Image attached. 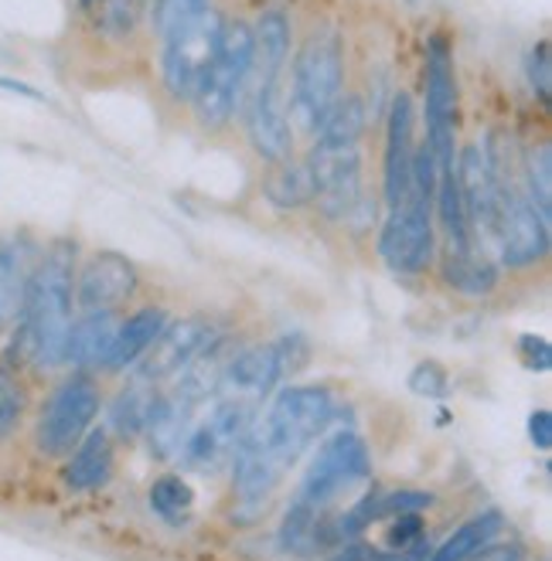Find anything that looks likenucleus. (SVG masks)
<instances>
[{"mask_svg":"<svg viewBox=\"0 0 552 561\" xmlns=\"http://www.w3.org/2000/svg\"><path fill=\"white\" fill-rule=\"evenodd\" d=\"M243 119H246L249 147L256 150L259 160L283 163L294 157V123H290V113H286L283 82L246 85Z\"/></svg>","mask_w":552,"mask_h":561,"instance_id":"14","label":"nucleus"},{"mask_svg":"<svg viewBox=\"0 0 552 561\" xmlns=\"http://www.w3.org/2000/svg\"><path fill=\"white\" fill-rule=\"evenodd\" d=\"M165 327H168V313L160 307H144L137 313H129L123 323H116V334H113V344H110L103 368L106 371L134 368L137 360L154 347V341L160 337V330Z\"/></svg>","mask_w":552,"mask_h":561,"instance_id":"20","label":"nucleus"},{"mask_svg":"<svg viewBox=\"0 0 552 561\" xmlns=\"http://www.w3.org/2000/svg\"><path fill=\"white\" fill-rule=\"evenodd\" d=\"M256 419V405L222 399L202 425H194L181 443V459L191 470H215L225 459H233L243 436L249 433V425Z\"/></svg>","mask_w":552,"mask_h":561,"instance_id":"13","label":"nucleus"},{"mask_svg":"<svg viewBox=\"0 0 552 561\" xmlns=\"http://www.w3.org/2000/svg\"><path fill=\"white\" fill-rule=\"evenodd\" d=\"M413 95L396 92L393 103L385 113V153H382V194H385V211L399 202V194L409 181L413 171V157H416V140H413Z\"/></svg>","mask_w":552,"mask_h":561,"instance_id":"18","label":"nucleus"},{"mask_svg":"<svg viewBox=\"0 0 552 561\" xmlns=\"http://www.w3.org/2000/svg\"><path fill=\"white\" fill-rule=\"evenodd\" d=\"M345 95V45L335 27H314L290 61V123H301L307 134H317L324 116Z\"/></svg>","mask_w":552,"mask_h":561,"instance_id":"4","label":"nucleus"},{"mask_svg":"<svg viewBox=\"0 0 552 561\" xmlns=\"http://www.w3.org/2000/svg\"><path fill=\"white\" fill-rule=\"evenodd\" d=\"M209 347H212V323L209 320H199V317L178 320V323L160 330V337L154 341V347L140 357L144 360L140 381L157 385L165 378H174Z\"/></svg>","mask_w":552,"mask_h":561,"instance_id":"17","label":"nucleus"},{"mask_svg":"<svg viewBox=\"0 0 552 561\" xmlns=\"http://www.w3.org/2000/svg\"><path fill=\"white\" fill-rule=\"evenodd\" d=\"M492 236L498 239L502 262L508 270H529L549 255V218L529 202L522 184L508 178L502 184V205Z\"/></svg>","mask_w":552,"mask_h":561,"instance_id":"12","label":"nucleus"},{"mask_svg":"<svg viewBox=\"0 0 552 561\" xmlns=\"http://www.w3.org/2000/svg\"><path fill=\"white\" fill-rule=\"evenodd\" d=\"M437 160L427 144L416 147L399 202L385 211L379 255L393 273H424L437 255Z\"/></svg>","mask_w":552,"mask_h":561,"instance_id":"3","label":"nucleus"},{"mask_svg":"<svg viewBox=\"0 0 552 561\" xmlns=\"http://www.w3.org/2000/svg\"><path fill=\"white\" fill-rule=\"evenodd\" d=\"M498 531H502V514L488 511V514L467 520L464 527H458L453 538H447L427 561H467L471 554H477L484 545H488Z\"/></svg>","mask_w":552,"mask_h":561,"instance_id":"24","label":"nucleus"},{"mask_svg":"<svg viewBox=\"0 0 552 561\" xmlns=\"http://www.w3.org/2000/svg\"><path fill=\"white\" fill-rule=\"evenodd\" d=\"M427 147L437 160V171H453V144H458V76H453V51L443 35L430 38L427 48Z\"/></svg>","mask_w":552,"mask_h":561,"instance_id":"11","label":"nucleus"},{"mask_svg":"<svg viewBox=\"0 0 552 561\" xmlns=\"http://www.w3.org/2000/svg\"><path fill=\"white\" fill-rule=\"evenodd\" d=\"M362 558H365V548H351V551L338 554L335 561H362Z\"/></svg>","mask_w":552,"mask_h":561,"instance_id":"36","label":"nucleus"},{"mask_svg":"<svg viewBox=\"0 0 552 561\" xmlns=\"http://www.w3.org/2000/svg\"><path fill=\"white\" fill-rule=\"evenodd\" d=\"M134 262L120 252H92L82 273H76V307L82 313L92 310H116L137 293Z\"/></svg>","mask_w":552,"mask_h":561,"instance_id":"16","label":"nucleus"},{"mask_svg":"<svg viewBox=\"0 0 552 561\" xmlns=\"http://www.w3.org/2000/svg\"><path fill=\"white\" fill-rule=\"evenodd\" d=\"M409 391L427 394V399H440V394H447V371L433 365V360H424L409 375Z\"/></svg>","mask_w":552,"mask_h":561,"instance_id":"30","label":"nucleus"},{"mask_svg":"<svg viewBox=\"0 0 552 561\" xmlns=\"http://www.w3.org/2000/svg\"><path fill=\"white\" fill-rule=\"evenodd\" d=\"M209 8H212V0H154L150 21H154L157 38L165 42V38L178 35L181 27L194 24Z\"/></svg>","mask_w":552,"mask_h":561,"instance_id":"28","label":"nucleus"},{"mask_svg":"<svg viewBox=\"0 0 552 561\" xmlns=\"http://www.w3.org/2000/svg\"><path fill=\"white\" fill-rule=\"evenodd\" d=\"M0 89H4V92H14V95H24V99H35V103H45V92H38L35 85H27V82H21V79L0 76Z\"/></svg>","mask_w":552,"mask_h":561,"instance_id":"35","label":"nucleus"},{"mask_svg":"<svg viewBox=\"0 0 552 561\" xmlns=\"http://www.w3.org/2000/svg\"><path fill=\"white\" fill-rule=\"evenodd\" d=\"M150 507L157 517H165L168 524H184L191 507H194V490L181 477H160L150 486Z\"/></svg>","mask_w":552,"mask_h":561,"instance_id":"27","label":"nucleus"},{"mask_svg":"<svg viewBox=\"0 0 552 561\" xmlns=\"http://www.w3.org/2000/svg\"><path fill=\"white\" fill-rule=\"evenodd\" d=\"M549 76H552V65H549V42H539V45L532 48V55H529V82H532V92L542 99V103H549V89H552Z\"/></svg>","mask_w":552,"mask_h":561,"instance_id":"31","label":"nucleus"},{"mask_svg":"<svg viewBox=\"0 0 552 561\" xmlns=\"http://www.w3.org/2000/svg\"><path fill=\"white\" fill-rule=\"evenodd\" d=\"M82 8H95V4H103V0H79Z\"/></svg>","mask_w":552,"mask_h":561,"instance_id":"37","label":"nucleus"},{"mask_svg":"<svg viewBox=\"0 0 552 561\" xmlns=\"http://www.w3.org/2000/svg\"><path fill=\"white\" fill-rule=\"evenodd\" d=\"M304 354L301 337H280L259 347H246L239 354H233L225 360L222 378H218V391L222 399H236V402H249L259 409V402L286 378V371L297 368V360Z\"/></svg>","mask_w":552,"mask_h":561,"instance_id":"9","label":"nucleus"},{"mask_svg":"<svg viewBox=\"0 0 552 561\" xmlns=\"http://www.w3.org/2000/svg\"><path fill=\"white\" fill-rule=\"evenodd\" d=\"M369 470L372 467L365 443L354 433H335L331 439H324V446L311 459L294 504L320 517V511H328L348 490L365 483Z\"/></svg>","mask_w":552,"mask_h":561,"instance_id":"7","label":"nucleus"},{"mask_svg":"<svg viewBox=\"0 0 552 561\" xmlns=\"http://www.w3.org/2000/svg\"><path fill=\"white\" fill-rule=\"evenodd\" d=\"M113 477V443L106 428H89L82 443L69 453L65 463V483L72 490H100Z\"/></svg>","mask_w":552,"mask_h":561,"instance_id":"21","label":"nucleus"},{"mask_svg":"<svg viewBox=\"0 0 552 561\" xmlns=\"http://www.w3.org/2000/svg\"><path fill=\"white\" fill-rule=\"evenodd\" d=\"M116 334V313L113 310H92L72 320L69 344H65V360L79 368H103Z\"/></svg>","mask_w":552,"mask_h":561,"instance_id":"22","label":"nucleus"},{"mask_svg":"<svg viewBox=\"0 0 552 561\" xmlns=\"http://www.w3.org/2000/svg\"><path fill=\"white\" fill-rule=\"evenodd\" d=\"M38 262V245L27 236H11L0 242V330L21 320L31 270Z\"/></svg>","mask_w":552,"mask_h":561,"instance_id":"19","label":"nucleus"},{"mask_svg":"<svg viewBox=\"0 0 552 561\" xmlns=\"http://www.w3.org/2000/svg\"><path fill=\"white\" fill-rule=\"evenodd\" d=\"M24 409H27V391L21 378L8 365H0V439H11L18 433Z\"/></svg>","mask_w":552,"mask_h":561,"instance_id":"29","label":"nucleus"},{"mask_svg":"<svg viewBox=\"0 0 552 561\" xmlns=\"http://www.w3.org/2000/svg\"><path fill=\"white\" fill-rule=\"evenodd\" d=\"M311 181L314 208L331 221H351L365 197V171H362V140L314 137V147L304 160Z\"/></svg>","mask_w":552,"mask_h":561,"instance_id":"6","label":"nucleus"},{"mask_svg":"<svg viewBox=\"0 0 552 561\" xmlns=\"http://www.w3.org/2000/svg\"><path fill=\"white\" fill-rule=\"evenodd\" d=\"M511 174L498 178L492 153L484 144H464L461 157H458V191H461V202L467 211V225L471 228H495L498 218V205H502V184Z\"/></svg>","mask_w":552,"mask_h":561,"instance_id":"15","label":"nucleus"},{"mask_svg":"<svg viewBox=\"0 0 552 561\" xmlns=\"http://www.w3.org/2000/svg\"><path fill=\"white\" fill-rule=\"evenodd\" d=\"M273 174L267 178V197L277 208H301L311 202V181H307V168L304 163H294V157L273 163Z\"/></svg>","mask_w":552,"mask_h":561,"instance_id":"25","label":"nucleus"},{"mask_svg":"<svg viewBox=\"0 0 552 561\" xmlns=\"http://www.w3.org/2000/svg\"><path fill=\"white\" fill-rule=\"evenodd\" d=\"M76 239H55L45 245V252H38L35 270H31L21 310V344L38 368L65 365V344H69L76 304Z\"/></svg>","mask_w":552,"mask_h":561,"instance_id":"2","label":"nucleus"},{"mask_svg":"<svg viewBox=\"0 0 552 561\" xmlns=\"http://www.w3.org/2000/svg\"><path fill=\"white\" fill-rule=\"evenodd\" d=\"M443 283L458 293H467V296H484L492 293L495 283H498V270L492 266V259L484 252H447L443 259Z\"/></svg>","mask_w":552,"mask_h":561,"instance_id":"23","label":"nucleus"},{"mask_svg":"<svg viewBox=\"0 0 552 561\" xmlns=\"http://www.w3.org/2000/svg\"><path fill=\"white\" fill-rule=\"evenodd\" d=\"M222 31H225V18L215 8H209L194 24L165 38V51H160V82H165L171 99L191 103L194 89H199L202 76L209 72V65L218 55Z\"/></svg>","mask_w":552,"mask_h":561,"instance_id":"8","label":"nucleus"},{"mask_svg":"<svg viewBox=\"0 0 552 561\" xmlns=\"http://www.w3.org/2000/svg\"><path fill=\"white\" fill-rule=\"evenodd\" d=\"M416 541H419V517L399 514L396 524H393V531H388V545H393V548H409Z\"/></svg>","mask_w":552,"mask_h":561,"instance_id":"33","label":"nucleus"},{"mask_svg":"<svg viewBox=\"0 0 552 561\" xmlns=\"http://www.w3.org/2000/svg\"><path fill=\"white\" fill-rule=\"evenodd\" d=\"M100 385H95L89 375H72L65 378L55 391L48 405L42 409L38 419V449L45 456H69L82 436L92 428V419L100 415Z\"/></svg>","mask_w":552,"mask_h":561,"instance_id":"10","label":"nucleus"},{"mask_svg":"<svg viewBox=\"0 0 552 561\" xmlns=\"http://www.w3.org/2000/svg\"><path fill=\"white\" fill-rule=\"evenodd\" d=\"M249 72H252V24L225 21L218 55L191 95V110L194 119L202 123V129L218 134V129L233 123V116L243 110Z\"/></svg>","mask_w":552,"mask_h":561,"instance_id":"5","label":"nucleus"},{"mask_svg":"<svg viewBox=\"0 0 552 561\" xmlns=\"http://www.w3.org/2000/svg\"><path fill=\"white\" fill-rule=\"evenodd\" d=\"M522 174H526L522 191L529 194V202H532L545 218H552V147H549L545 140L536 144V147H529Z\"/></svg>","mask_w":552,"mask_h":561,"instance_id":"26","label":"nucleus"},{"mask_svg":"<svg viewBox=\"0 0 552 561\" xmlns=\"http://www.w3.org/2000/svg\"><path fill=\"white\" fill-rule=\"evenodd\" d=\"M529 436H532L536 449H549L552 446V415L545 409L529 415Z\"/></svg>","mask_w":552,"mask_h":561,"instance_id":"34","label":"nucleus"},{"mask_svg":"<svg viewBox=\"0 0 552 561\" xmlns=\"http://www.w3.org/2000/svg\"><path fill=\"white\" fill-rule=\"evenodd\" d=\"M518 354H522L526 368H532V371H549L552 368V347H549L545 337L526 334L522 341H518Z\"/></svg>","mask_w":552,"mask_h":561,"instance_id":"32","label":"nucleus"},{"mask_svg":"<svg viewBox=\"0 0 552 561\" xmlns=\"http://www.w3.org/2000/svg\"><path fill=\"white\" fill-rule=\"evenodd\" d=\"M335 402L328 388L297 385L283 388L263 419H252L249 433L236 449L233 490L239 504H263L270 493L294 470L307 446L331 422Z\"/></svg>","mask_w":552,"mask_h":561,"instance_id":"1","label":"nucleus"}]
</instances>
